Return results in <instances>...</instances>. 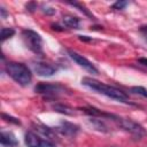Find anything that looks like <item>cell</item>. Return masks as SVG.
<instances>
[{"instance_id":"cell-20","label":"cell","mask_w":147,"mask_h":147,"mask_svg":"<svg viewBox=\"0 0 147 147\" xmlns=\"http://www.w3.org/2000/svg\"><path fill=\"white\" fill-rule=\"evenodd\" d=\"M5 16H6V11H5V8H2V7H1V17H2V18H5Z\"/></svg>"},{"instance_id":"cell-1","label":"cell","mask_w":147,"mask_h":147,"mask_svg":"<svg viewBox=\"0 0 147 147\" xmlns=\"http://www.w3.org/2000/svg\"><path fill=\"white\" fill-rule=\"evenodd\" d=\"M82 85L86 86L87 88L92 90V91H95L102 95H106L113 100H116L118 102H129V96L125 92L114 87V86H110V85H107L102 82H99L94 78H91V77H84L82 79Z\"/></svg>"},{"instance_id":"cell-17","label":"cell","mask_w":147,"mask_h":147,"mask_svg":"<svg viewBox=\"0 0 147 147\" xmlns=\"http://www.w3.org/2000/svg\"><path fill=\"white\" fill-rule=\"evenodd\" d=\"M42 11L46 14V15H53V14H55V9L53 8V7H42Z\"/></svg>"},{"instance_id":"cell-7","label":"cell","mask_w":147,"mask_h":147,"mask_svg":"<svg viewBox=\"0 0 147 147\" xmlns=\"http://www.w3.org/2000/svg\"><path fill=\"white\" fill-rule=\"evenodd\" d=\"M33 70L34 72L40 77H52L56 72V68L49 63L38 61L33 63Z\"/></svg>"},{"instance_id":"cell-10","label":"cell","mask_w":147,"mask_h":147,"mask_svg":"<svg viewBox=\"0 0 147 147\" xmlns=\"http://www.w3.org/2000/svg\"><path fill=\"white\" fill-rule=\"evenodd\" d=\"M103 119L105 118H102V117H91L90 118V123L92 124V126L96 131L102 132V133H108V132H110V129H109V126L106 124V122Z\"/></svg>"},{"instance_id":"cell-18","label":"cell","mask_w":147,"mask_h":147,"mask_svg":"<svg viewBox=\"0 0 147 147\" xmlns=\"http://www.w3.org/2000/svg\"><path fill=\"white\" fill-rule=\"evenodd\" d=\"M138 62H139L140 64H142V65L147 67V59H146V57H141V59H139V60H138Z\"/></svg>"},{"instance_id":"cell-22","label":"cell","mask_w":147,"mask_h":147,"mask_svg":"<svg viewBox=\"0 0 147 147\" xmlns=\"http://www.w3.org/2000/svg\"><path fill=\"white\" fill-rule=\"evenodd\" d=\"M145 39H146V41H147V34H146V38H145Z\"/></svg>"},{"instance_id":"cell-11","label":"cell","mask_w":147,"mask_h":147,"mask_svg":"<svg viewBox=\"0 0 147 147\" xmlns=\"http://www.w3.org/2000/svg\"><path fill=\"white\" fill-rule=\"evenodd\" d=\"M62 23L68 29H78L79 28V18L74 15H64L62 17Z\"/></svg>"},{"instance_id":"cell-16","label":"cell","mask_w":147,"mask_h":147,"mask_svg":"<svg viewBox=\"0 0 147 147\" xmlns=\"http://www.w3.org/2000/svg\"><path fill=\"white\" fill-rule=\"evenodd\" d=\"M2 118H3L5 121L10 122V123H14V124H16V125H18V124H20V121H18L17 118L11 117V116H8V115H6V114H2Z\"/></svg>"},{"instance_id":"cell-19","label":"cell","mask_w":147,"mask_h":147,"mask_svg":"<svg viewBox=\"0 0 147 147\" xmlns=\"http://www.w3.org/2000/svg\"><path fill=\"white\" fill-rule=\"evenodd\" d=\"M140 31H142V32H147V25H142V26H140Z\"/></svg>"},{"instance_id":"cell-9","label":"cell","mask_w":147,"mask_h":147,"mask_svg":"<svg viewBox=\"0 0 147 147\" xmlns=\"http://www.w3.org/2000/svg\"><path fill=\"white\" fill-rule=\"evenodd\" d=\"M0 141L3 146H7V147H14L18 145V141L15 134L10 131H2L0 134Z\"/></svg>"},{"instance_id":"cell-15","label":"cell","mask_w":147,"mask_h":147,"mask_svg":"<svg viewBox=\"0 0 147 147\" xmlns=\"http://www.w3.org/2000/svg\"><path fill=\"white\" fill-rule=\"evenodd\" d=\"M126 6H127V2H126V1H117V2H115V3L113 5V8H114V9H117V10H122V9H124Z\"/></svg>"},{"instance_id":"cell-13","label":"cell","mask_w":147,"mask_h":147,"mask_svg":"<svg viewBox=\"0 0 147 147\" xmlns=\"http://www.w3.org/2000/svg\"><path fill=\"white\" fill-rule=\"evenodd\" d=\"M15 34V30L11 28H2L1 29V41H5L6 39L13 37Z\"/></svg>"},{"instance_id":"cell-12","label":"cell","mask_w":147,"mask_h":147,"mask_svg":"<svg viewBox=\"0 0 147 147\" xmlns=\"http://www.w3.org/2000/svg\"><path fill=\"white\" fill-rule=\"evenodd\" d=\"M53 109L57 113H61V114H64V115H74L75 111L72 108H70L69 106L67 105H63V103H56L53 106Z\"/></svg>"},{"instance_id":"cell-8","label":"cell","mask_w":147,"mask_h":147,"mask_svg":"<svg viewBox=\"0 0 147 147\" xmlns=\"http://www.w3.org/2000/svg\"><path fill=\"white\" fill-rule=\"evenodd\" d=\"M55 131H57L59 133H61L64 137L72 138L78 133L79 126L74 123H70V122H62L59 126L55 127Z\"/></svg>"},{"instance_id":"cell-2","label":"cell","mask_w":147,"mask_h":147,"mask_svg":"<svg viewBox=\"0 0 147 147\" xmlns=\"http://www.w3.org/2000/svg\"><path fill=\"white\" fill-rule=\"evenodd\" d=\"M6 71L9 77H11L17 84L22 86H28L32 80L31 70L20 62H8L6 64Z\"/></svg>"},{"instance_id":"cell-14","label":"cell","mask_w":147,"mask_h":147,"mask_svg":"<svg viewBox=\"0 0 147 147\" xmlns=\"http://www.w3.org/2000/svg\"><path fill=\"white\" fill-rule=\"evenodd\" d=\"M131 91L133 93H136V94H139V95H141L144 98H147V90L145 87H142V86H133L131 88Z\"/></svg>"},{"instance_id":"cell-6","label":"cell","mask_w":147,"mask_h":147,"mask_svg":"<svg viewBox=\"0 0 147 147\" xmlns=\"http://www.w3.org/2000/svg\"><path fill=\"white\" fill-rule=\"evenodd\" d=\"M68 54H69V56L79 65V67H82L83 69H85L86 71H88V72H91V74H93V75H98L99 74V70L95 68V65L91 62V61H88L86 57H84L83 55H80V54H78L77 52H74V51H68Z\"/></svg>"},{"instance_id":"cell-3","label":"cell","mask_w":147,"mask_h":147,"mask_svg":"<svg viewBox=\"0 0 147 147\" xmlns=\"http://www.w3.org/2000/svg\"><path fill=\"white\" fill-rule=\"evenodd\" d=\"M22 37L25 46L36 54L42 53V38L39 33L33 30L25 29L22 31Z\"/></svg>"},{"instance_id":"cell-21","label":"cell","mask_w":147,"mask_h":147,"mask_svg":"<svg viewBox=\"0 0 147 147\" xmlns=\"http://www.w3.org/2000/svg\"><path fill=\"white\" fill-rule=\"evenodd\" d=\"M108 147H118V146H108Z\"/></svg>"},{"instance_id":"cell-4","label":"cell","mask_w":147,"mask_h":147,"mask_svg":"<svg viewBox=\"0 0 147 147\" xmlns=\"http://www.w3.org/2000/svg\"><path fill=\"white\" fill-rule=\"evenodd\" d=\"M64 87L60 84H49V83H40L34 87L36 93H39L46 98H56L60 94L64 93Z\"/></svg>"},{"instance_id":"cell-5","label":"cell","mask_w":147,"mask_h":147,"mask_svg":"<svg viewBox=\"0 0 147 147\" xmlns=\"http://www.w3.org/2000/svg\"><path fill=\"white\" fill-rule=\"evenodd\" d=\"M24 142L28 147H54L55 145L49 139H42L34 132H26L24 136Z\"/></svg>"}]
</instances>
